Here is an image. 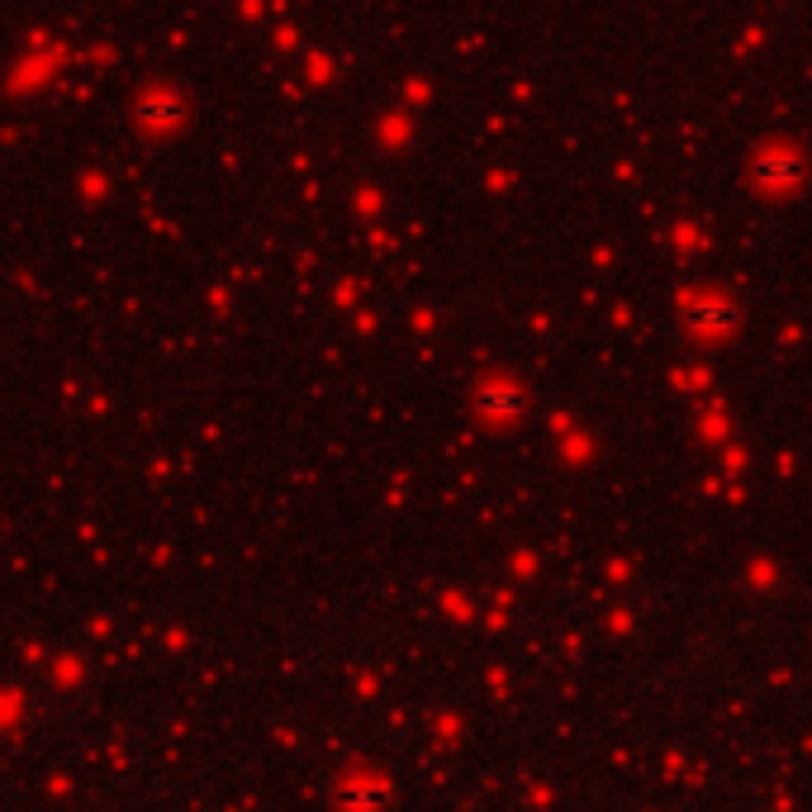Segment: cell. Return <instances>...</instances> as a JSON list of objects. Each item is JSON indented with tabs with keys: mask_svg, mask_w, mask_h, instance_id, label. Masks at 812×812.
I'll use <instances>...</instances> for the list:
<instances>
[{
	"mask_svg": "<svg viewBox=\"0 0 812 812\" xmlns=\"http://www.w3.org/2000/svg\"><path fill=\"white\" fill-rule=\"evenodd\" d=\"M799 177H803V157H799V152H789V148H770V152H760V157H756V181H760V186L784 190V186H793Z\"/></svg>",
	"mask_w": 812,
	"mask_h": 812,
	"instance_id": "1",
	"label": "cell"
},
{
	"mask_svg": "<svg viewBox=\"0 0 812 812\" xmlns=\"http://www.w3.org/2000/svg\"><path fill=\"white\" fill-rule=\"evenodd\" d=\"M731 318L737 314H731V305H723V299H694V309H689V324L704 333H723Z\"/></svg>",
	"mask_w": 812,
	"mask_h": 812,
	"instance_id": "2",
	"label": "cell"
}]
</instances>
